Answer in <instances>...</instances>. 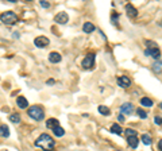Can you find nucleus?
<instances>
[{
	"mask_svg": "<svg viewBox=\"0 0 162 151\" xmlns=\"http://www.w3.org/2000/svg\"><path fill=\"white\" fill-rule=\"evenodd\" d=\"M35 146L42 148L45 151H52L54 150V147H56V142H54V139L47 135V133H42L39 138L35 140Z\"/></svg>",
	"mask_w": 162,
	"mask_h": 151,
	"instance_id": "f257e3e1",
	"label": "nucleus"
},
{
	"mask_svg": "<svg viewBox=\"0 0 162 151\" xmlns=\"http://www.w3.org/2000/svg\"><path fill=\"white\" fill-rule=\"evenodd\" d=\"M27 113H28L30 117H33V119L37 120V121H41V120H43V117H45L43 109H42V107H38V105H33V107H30L28 108V111H27Z\"/></svg>",
	"mask_w": 162,
	"mask_h": 151,
	"instance_id": "f03ea898",
	"label": "nucleus"
},
{
	"mask_svg": "<svg viewBox=\"0 0 162 151\" xmlns=\"http://www.w3.org/2000/svg\"><path fill=\"white\" fill-rule=\"evenodd\" d=\"M0 19L5 24H15V22L18 20V16L16 13L12 12V11H7V12H3L0 15Z\"/></svg>",
	"mask_w": 162,
	"mask_h": 151,
	"instance_id": "7ed1b4c3",
	"label": "nucleus"
},
{
	"mask_svg": "<svg viewBox=\"0 0 162 151\" xmlns=\"http://www.w3.org/2000/svg\"><path fill=\"white\" fill-rule=\"evenodd\" d=\"M84 69H92L95 66V54H88L87 57L83 59V62H81Z\"/></svg>",
	"mask_w": 162,
	"mask_h": 151,
	"instance_id": "20e7f679",
	"label": "nucleus"
},
{
	"mask_svg": "<svg viewBox=\"0 0 162 151\" xmlns=\"http://www.w3.org/2000/svg\"><path fill=\"white\" fill-rule=\"evenodd\" d=\"M34 44L37 47H39V49H43L47 44H50V40H49V38H46V36H37L34 39Z\"/></svg>",
	"mask_w": 162,
	"mask_h": 151,
	"instance_id": "39448f33",
	"label": "nucleus"
},
{
	"mask_svg": "<svg viewBox=\"0 0 162 151\" xmlns=\"http://www.w3.org/2000/svg\"><path fill=\"white\" fill-rule=\"evenodd\" d=\"M134 105H132L131 102H124L122 107H120V112H122V115H132V112H134Z\"/></svg>",
	"mask_w": 162,
	"mask_h": 151,
	"instance_id": "423d86ee",
	"label": "nucleus"
},
{
	"mask_svg": "<svg viewBox=\"0 0 162 151\" xmlns=\"http://www.w3.org/2000/svg\"><path fill=\"white\" fill-rule=\"evenodd\" d=\"M54 20H56V23H60V24H66L68 23V20H69V16H68V13L66 12H60L56 15V18H54Z\"/></svg>",
	"mask_w": 162,
	"mask_h": 151,
	"instance_id": "0eeeda50",
	"label": "nucleus"
},
{
	"mask_svg": "<svg viewBox=\"0 0 162 151\" xmlns=\"http://www.w3.org/2000/svg\"><path fill=\"white\" fill-rule=\"evenodd\" d=\"M118 85L122 86V88H128L131 85V80L128 78L127 76H122V77H118Z\"/></svg>",
	"mask_w": 162,
	"mask_h": 151,
	"instance_id": "6e6552de",
	"label": "nucleus"
},
{
	"mask_svg": "<svg viewBox=\"0 0 162 151\" xmlns=\"http://www.w3.org/2000/svg\"><path fill=\"white\" fill-rule=\"evenodd\" d=\"M145 55H150V57H153V58H155V59H158V58H159V55H161V51H159V49H158V47H151V49L145 50Z\"/></svg>",
	"mask_w": 162,
	"mask_h": 151,
	"instance_id": "1a4fd4ad",
	"label": "nucleus"
},
{
	"mask_svg": "<svg viewBox=\"0 0 162 151\" xmlns=\"http://www.w3.org/2000/svg\"><path fill=\"white\" fill-rule=\"evenodd\" d=\"M61 59H62L61 54L57 53V51H52V53L49 54V61L52 63H57V62H60Z\"/></svg>",
	"mask_w": 162,
	"mask_h": 151,
	"instance_id": "9d476101",
	"label": "nucleus"
},
{
	"mask_svg": "<svg viewBox=\"0 0 162 151\" xmlns=\"http://www.w3.org/2000/svg\"><path fill=\"white\" fill-rule=\"evenodd\" d=\"M46 127H47L49 129H56L57 127H60V123H58L57 119H54V117H52V119H49L47 121H46Z\"/></svg>",
	"mask_w": 162,
	"mask_h": 151,
	"instance_id": "9b49d317",
	"label": "nucleus"
},
{
	"mask_svg": "<svg viewBox=\"0 0 162 151\" xmlns=\"http://www.w3.org/2000/svg\"><path fill=\"white\" fill-rule=\"evenodd\" d=\"M126 11H127V15L130 16V18H134V16H136L138 15V11H136V8L134 7L132 4H126Z\"/></svg>",
	"mask_w": 162,
	"mask_h": 151,
	"instance_id": "f8f14e48",
	"label": "nucleus"
},
{
	"mask_svg": "<svg viewBox=\"0 0 162 151\" xmlns=\"http://www.w3.org/2000/svg\"><path fill=\"white\" fill-rule=\"evenodd\" d=\"M0 136H3V138H8L9 136V128L7 124L0 125Z\"/></svg>",
	"mask_w": 162,
	"mask_h": 151,
	"instance_id": "ddd939ff",
	"label": "nucleus"
},
{
	"mask_svg": "<svg viewBox=\"0 0 162 151\" xmlns=\"http://www.w3.org/2000/svg\"><path fill=\"white\" fill-rule=\"evenodd\" d=\"M127 142H128V146L131 147V148H136L138 144H139V140H138L136 136H130V138H127Z\"/></svg>",
	"mask_w": 162,
	"mask_h": 151,
	"instance_id": "4468645a",
	"label": "nucleus"
},
{
	"mask_svg": "<svg viewBox=\"0 0 162 151\" xmlns=\"http://www.w3.org/2000/svg\"><path fill=\"white\" fill-rule=\"evenodd\" d=\"M16 104H18V107L19 108H27L28 107V101H27V98L22 97V96L16 98Z\"/></svg>",
	"mask_w": 162,
	"mask_h": 151,
	"instance_id": "2eb2a0df",
	"label": "nucleus"
},
{
	"mask_svg": "<svg viewBox=\"0 0 162 151\" xmlns=\"http://www.w3.org/2000/svg\"><path fill=\"white\" fill-rule=\"evenodd\" d=\"M83 31L84 32H87V34H91L92 31H95V26H93L91 22H87V23H84V26H83Z\"/></svg>",
	"mask_w": 162,
	"mask_h": 151,
	"instance_id": "dca6fc26",
	"label": "nucleus"
},
{
	"mask_svg": "<svg viewBox=\"0 0 162 151\" xmlns=\"http://www.w3.org/2000/svg\"><path fill=\"white\" fill-rule=\"evenodd\" d=\"M140 104L143 107H153V100L149 97H142L140 98Z\"/></svg>",
	"mask_w": 162,
	"mask_h": 151,
	"instance_id": "f3484780",
	"label": "nucleus"
},
{
	"mask_svg": "<svg viewBox=\"0 0 162 151\" xmlns=\"http://www.w3.org/2000/svg\"><path fill=\"white\" fill-rule=\"evenodd\" d=\"M9 121H11V123H15V124H19V123H20V115H19V113H12V115H9Z\"/></svg>",
	"mask_w": 162,
	"mask_h": 151,
	"instance_id": "a211bd4d",
	"label": "nucleus"
},
{
	"mask_svg": "<svg viewBox=\"0 0 162 151\" xmlns=\"http://www.w3.org/2000/svg\"><path fill=\"white\" fill-rule=\"evenodd\" d=\"M122 127L119 124H112V127H111V132L112 133H116V135H122Z\"/></svg>",
	"mask_w": 162,
	"mask_h": 151,
	"instance_id": "6ab92c4d",
	"label": "nucleus"
},
{
	"mask_svg": "<svg viewBox=\"0 0 162 151\" xmlns=\"http://www.w3.org/2000/svg\"><path fill=\"white\" fill-rule=\"evenodd\" d=\"M53 133H54L56 136H58V138H61V136H64V135H65V131H64V128L60 125V127H57L56 129H53Z\"/></svg>",
	"mask_w": 162,
	"mask_h": 151,
	"instance_id": "aec40b11",
	"label": "nucleus"
},
{
	"mask_svg": "<svg viewBox=\"0 0 162 151\" xmlns=\"http://www.w3.org/2000/svg\"><path fill=\"white\" fill-rule=\"evenodd\" d=\"M142 142H143V144H146V146H150V144H151V136H150L149 133H143V135H142Z\"/></svg>",
	"mask_w": 162,
	"mask_h": 151,
	"instance_id": "412c9836",
	"label": "nucleus"
},
{
	"mask_svg": "<svg viewBox=\"0 0 162 151\" xmlns=\"http://www.w3.org/2000/svg\"><path fill=\"white\" fill-rule=\"evenodd\" d=\"M161 69H162V61H161V59H158L157 62L153 63V70L155 71V73H159V71H161Z\"/></svg>",
	"mask_w": 162,
	"mask_h": 151,
	"instance_id": "4be33fe9",
	"label": "nucleus"
},
{
	"mask_svg": "<svg viewBox=\"0 0 162 151\" xmlns=\"http://www.w3.org/2000/svg\"><path fill=\"white\" fill-rule=\"evenodd\" d=\"M99 112H100L101 115H104V116H110L111 115V111L105 107V105H100V107H99Z\"/></svg>",
	"mask_w": 162,
	"mask_h": 151,
	"instance_id": "5701e85b",
	"label": "nucleus"
},
{
	"mask_svg": "<svg viewBox=\"0 0 162 151\" xmlns=\"http://www.w3.org/2000/svg\"><path fill=\"white\" fill-rule=\"evenodd\" d=\"M124 132L127 135V138H130V136H136V131H134L132 128H127Z\"/></svg>",
	"mask_w": 162,
	"mask_h": 151,
	"instance_id": "b1692460",
	"label": "nucleus"
},
{
	"mask_svg": "<svg viewBox=\"0 0 162 151\" xmlns=\"http://www.w3.org/2000/svg\"><path fill=\"white\" fill-rule=\"evenodd\" d=\"M136 113H138V116H139L140 119H147V113L143 109H136Z\"/></svg>",
	"mask_w": 162,
	"mask_h": 151,
	"instance_id": "393cba45",
	"label": "nucleus"
},
{
	"mask_svg": "<svg viewBox=\"0 0 162 151\" xmlns=\"http://www.w3.org/2000/svg\"><path fill=\"white\" fill-rule=\"evenodd\" d=\"M39 3H41V5H42L43 8H49V7H50V3H49V1H46V0H41Z\"/></svg>",
	"mask_w": 162,
	"mask_h": 151,
	"instance_id": "a878e982",
	"label": "nucleus"
},
{
	"mask_svg": "<svg viewBox=\"0 0 162 151\" xmlns=\"http://www.w3.org/2000/svg\"><path fill=\"white\" fill-rule=\"evenodd\" d=\"M154 123L158 125H162V117H159V116H155L154 117Z\"/></svg>",
	"mask_w": 162,
	"mask_h": 151,
	"instance_id": "bb28decb",
	"label": "nucleus"
},
{
	"mask_svg": "<svg viewBox=\"0 0 162 151\" xmlns=\"http://www.w3.org/2000/svg\"><path fill=\"white\" fill-rule=\"evenodd\" d=\"M118 18H119V16H118V13H114V15H112V18H111V19H112V23H115V24H118Z\"/></svg>",
	"mask_w": 162,
	"mask_h": 151,
	"instance_id": "cd10ccee",
	"label": "nucleus"
},
{
	"mask_svg": "<svg viewBox=\"0 0 162 151\" xmlns=\"http://www.w3.org/2000/svg\"><path fill=\"white\" fill-rule=\"evenodd\" d=\"M118 120H119V121H124V116H123L122 113H120V115L118 116Z\"/></svg>",
	"mask_w": 162,
	"mask_h": 151,
	"instance_id": "c85d7f7f",
	"label": "nucleus"
},
{
	"mask_svg": "<svg viewBox=\"0 0 162 151\" xmlns=\"http://www.w3.org/2000/svg\"><path fill=\"white\" fill-rule=\"evenodd\" d=\"M158 148H159V150L162 151V139L159 140V143H158Z\"/></svg>",
	"mask_w": 162,
	"mask_h": 151,
	"instance_id": "c756f323",
	"label": "nucleus"
},
{
	"mask_svg": "<svg viewBox=\"0 0 162 151\" xmlns=\"http://www.w3.org/2000/svg\"><path fill=\"white\" fill-rule=\"evenodd\" d=\"M46 84H50V85H52V84H54V80H47V81H46Z\"/></svg>",
	"mask_w": 162,
	"mask_h": 151,
	"instance_id": "7c9ffc66",
	"label": "nucleus"
},
{
	"mask_svg": "<svg viewBox=\"0 0 162 151\" xmlns=\"http://www.w3.org/2000/svg\"><path fill=\"white\" fill-rule=\"evenodd\" d=\"M14 38H19V34H18V32H14Z\"/></svg>",
	"mask_w": 162,
	"mask_h": 151,
	"instance_id": "2f4dec72",
	"label": "nucleus"
},
{
	"mask_svg": "<svg viewBox=\"0 0 162 151\" xmlns=\"http://www.w3.org/2000/svg\"><path fill=\"white\" fill-rule=\"evenodd\" d=\"M159 108H161V109H162V102H161V104H159Z\"/></svg>",
	"mask_w": 162,
	"mask_h": 151,
	"instance_id": "473e14b6",
	"label": "nucleus"
}]
</instances>
